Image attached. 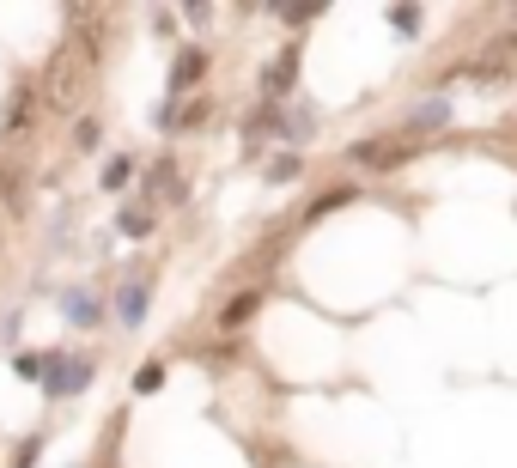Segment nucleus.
I'll return each mask as SVG.
<instances>
[{
	"label": "nucleus",
	"instance_id": "f257e3e1",
	"mask_svg": "<svg viewBox=\"0 0 517 468\" xmlns=\"http://www.w3.org/2000/svg\"><path fill=\"white\" fill-rule=\"evenodd\" d=\"M98 377V359L92 353H67V347H49V365H43V396L49 402H73L86 396Z\"/></svg>",
	"mask_w": 517,
	"mask_h": 468
},
{
	"label": "nucleus",
	"instance_id": "f03ea898",
	"mask_svg": "<svg viewBox=\"0 0 517 468\" xmlns=\"http://www.w3.org/2000/svg\"><path fill=\"white\" fill-rule=\"evenodd\" d=\"M55 310H61V323H73L80 335H92V329L104 323V298H98V286H86V280H67V286L55 292Z\"/></svg>",
	"mask_w": 517,
	"mask_h": 468
},
{
	"label": "nucleus",
	"instance_id": "7ed1b4c3",
	"mask_svg": "<svg viewBox=\"0 0 517 468\" xmlns=\"http://www.w3.org/2000/svg\"><path fill=\"white\" fill-rule=\"evenodd\" d=\"M201 73H207V49H201V43H177V55H171V80H165V104H183L189 86H201Z\"/></svg>",
	"mask_w": 517,
	"mask_h": 468
},
{
	"label": "nucleus",
	"instance_id": "20e7f679",
	"mask_svg": "<svg viewBox=\"0 0 517 468\" xmlns=\"http://www.w3.org/2000/svg\"><path fill=\"white\" fill-rule=\"evenodd\" d=\"M420 152V140H359L347 159L353 165H365V171H396V165H408Z\"/></svg>",
	"mask_w": 517,
	"mask_h": 468
},
{
	"label": "nucleus",
	"instance_id": "39448f33",
	"mask_svg": "<svg viewBox=\"0 0 517 468\" xmlns=\"http://www.w3.org/2000/svg\"><path fill=\"white\" fill-rule=\"evenodd\" d=\"M110 310H116L122 329H140L146 310H153V280H146V274H128V280L116 286V304H110Z\"/></svg>",
	"mask_w": 517,
	"mask_h": 468
},
{
	"label": "nucleus",
	"instance_id": "423d86ee",
	"mask_svg": "<svg viewBox=\"0 0 517 468\" xmlns=\"http://www.w3.org/2000/svg\"><path fill=\"white\" fill-rule=\"evenodd\" d=\"M292 80H299V43H286V49L268 61V73H262V104H286V98H292Z\"/></svg>",
	"mask_w": 517,
	"mask_h": 468
},
{
	"label": "nucleus",
	"instance_id": "0eeeda50",
	"mask_svg": "<svg viewBox=\"0 0 517 468\" xmlns=\"http://www.w3.org/2000/svg\"><path fill=\"white\" fill-rule=\"evenodd\" d=\"M140 195H146V207H153V201L183 207V201H189V189H183V177H177V165H171V159H159L153 171H146V189H140Z\"/></svg>",
	"mask_w": 517,
	"mask_h": 468
},
{
	"label": "nucleus",
	"instance_id": "6e6552de",
	"mask_svg": "<svg viewBox=\"0 0 517 468\" xmlns=\"http://www.w3.org/2000/svg\"><path fill=\"white\" fill-rule=\"evenodd\" d=\"M37 98H43V92L25 80V86L7 98V116H0V134H19V128H31V122H37Z\"/></svg>",
	"mask_w": 517,
	"mask_h": 468
},
{
	"label": "nucleus",
	"instance_id": "1a4fd4ad",
	"mask_svg": "<svg viewBox=\"0 0 517 468\" xmlns=\"http://www.w3.org/2000/svg\"><path fill=\"white\" fill-rule=\"evenodd\" d=\"M451 110H457V98H451V92H432V98H426V104H420V110L408 116V134H426V128H445V122H451Z\"/></svg>",
	"mask_w": 517,
	"mask_h": 468
},
{
	"label": "nucleus",
	"instance_id": "9d476101",
	"mask_svg": "<svg viewBox=\"0 0 517 468\" xmlns=\"http://www.w3.org/2000/svg\"><path fill=\"white\" fill-rule=\"evenodd\" d=\"M0 207H7V219H25V171L19 165L0 171Z\"/></svg>",
	"mask_w": 517,
	"mask_h": 468
},
{
	"label": "nucleus",
	"instance_id": "9b49d317",
	"mask_svg": "<svg viewBox=\"0 0 517 468\" xmlns=\"http://www.w3.org/2000/svg\"><path fill=\"white\" fill-rule=\"evenodd\" d=\"M116 231H122V238H146V231H153V207H146V201H128V207L116 213Z\"/></svg>",
	"mask_w": 517,
	"mask_h": 468
},
{
	"label": "nucleus",
	"instance_id": "f8f14e48",
	"mask_svg": "<svg viewBox=\"0 0 517 468\" xmlns=\"http://www.w3.org/2000/svg\"><path fill=\"white\" fill-rule=\"evenodd\" d=\"M256 304H262V292H238L226 310H219V329H244V323L256 317Z\"/></svg>",
	"mask_w": 517,
	"mask_h": 468
},
{
	"label": "nucleus",
	"instance_id": "ddd939ff",
	"mask_svg": "<svg viewBox=\"0 0 517 468\" xmlns=\"http://www.w3.org/2000/svg\"><path fill=\"white\" fill-rule=\"evenodd\" d=\"M134 171H140V165L128 159V152H116V159L104 165V195H122V189L134 183Z\"/></svg>",
	"mask_w": 517,
	"mask_h": 468
},
{
	"label": "nucleus",
	"instance_id": "4468645a",
	"mask_svg": "<svg viewBox=\"0 0 517 468\" xmlns=\"http://www.w3.org/2000/svg\"><path fill=\"white\" fill-rule=\"evenodd\" d=\"M384 19H390V31H396V37H420V25H426V13H420V7H390Z\"/></svg>",
	"mask_w": 517,
	"mask_h": 468
},
{
	"label": "nucleus",
	"instance_id": "2eb2a0df",
	"mask_svg": "<svg viewBox=\"0 0 517 468\" xmlns=\"http://www.w3.org/2000/svg\"><path fill=\"white\" fill-rule=\"evenodd\" d=\"M353 195H359V189H353V183H341V189H329L323 201H311V207H305V219H323V213H335V207H347Z\"/></svg>",
	"mask_w": 517,
	"mask_h": 468
},
{
	"label": "nucleus",
	"instance_id": "dca6fc26",
	"mask_svg": "<svg viewBox=\"0 0 517 468\" xmlns=\"http://www.w3.org/2000/svg\"><path fill=\"white\" fill-rule=\"evenodd\" d=\"M43 365H49V353H13V377L19 383H43Z\"/></svg>",
	"mask_w": 517,
	"mask_h": 468
},
{
	"label": "nucleus",
	"instance_id": "f3484780",
	"mask_svg": "<svg viewBox=\"0 0 517 468\" xmlns=\"http://www.w3.org/2000/svg\"><path fill=\"white\" fill-rule=\"evenodd\" d=\"M43 444H49V438H43V432H31V438H19V444H13V456H7V462H13V468H37Z\"/></svg>",
	"mask_w": 517,
	"mask_h": 468
},
{
	"label": "nucleus",
	"instance_id": "a211bd4d",
	"mask_svg": "<svg viewBox=\"0 0 517 468\" xmlns=\"http://www.w3.org/2000/svg\"><path fill=\"white\" fill-rule=\"evenodd\" d=\"M299 171H305V165H299V152H274V159H268V183H292Z\"/></svg>",
	"mask_w": 517,
	"mask_h": 468
},
{
	"label": "nucleus",
	"instance_id": "6ab92c4d",
	"mask_svg": "<svg viewBox=\"0 0 517 468\" xmlns=\"http://www.w3.org/2000/svg\"><path fill=\"white\" fill-rule=\"evenodd\" d=\"M159 383H165V365H159V359H146V365L134 371V389H140V396H153Z\"/></svg>",
	"mask_w": 517,
	"mask_h": 468
},
{
	"label": "nucleus",
	"instance_id": "aec40b11",
	"mask_svg": "<svg viewBox=\"0 0 517 468\" xmlns=\"http://www.w3.org/2000/svg\"><path fill=\"white\" fill-rule=\"evenodd\" d=\"M98 140H104V128H98L92 116H80V128H73V146H80V152H98Z\"/></svg>",
	"mask_w": 517,
	"mask_h": 468
}]
</instances>
